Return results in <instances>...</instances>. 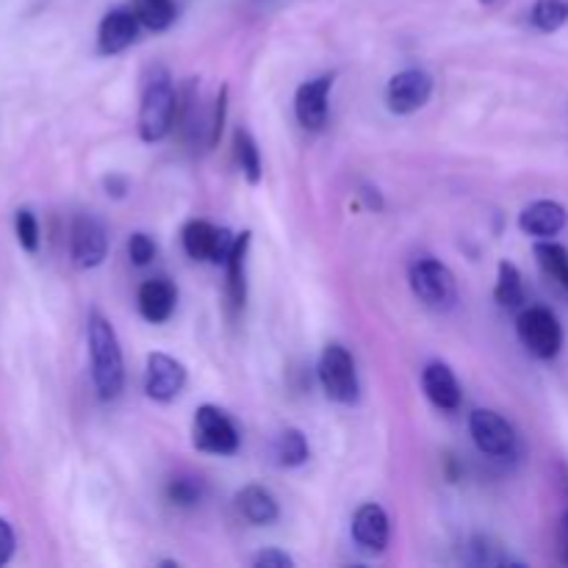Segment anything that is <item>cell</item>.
I'll return each instance as SVG.
<instances>
[{
	"instance_id": "cell-1",
	"label": "cell",
	"mask_w": 568,
	"mask_h": 568,
	"mask_svg": "<svg viewBox=\"0 0 568 568\" xmlns=\"http://www.w3.org/2000/svg\"><path fill=\"white\" fill-rule=\"evenodd\" d=\"M89 342V366H92V381L98 388L100 399L120 397L125 386V364H122V347L116 338L114 325L105 320L100 311L89 314L87 325Z\"/></svg>"
},
{
	"instance_id": "cell-2",
	"label": "cell",
	"mask_w": 568,
	"mask_h": 568,
	"mask_svg": "<svg viewBox=\"0 0 568 568\" xmlns=\"http://www.w3.org/2000/svg\"><path fill=\"white\" fill-rule=\"evenodd\" d=\"M178 109H181V100L172 87V78L164 70H155L144 87L142 105H139V136H142V142H161L175 128Z\"/></svg>"
},
{
	"instance_id": "cell-3",
	"label": "cell",
	"mask_w": 568,
	"mask_h": 568,
	"mask_svg": "<svg viewBox=\"0 0 568 568\" xmlns=\"http://www.w3.org/2000/svg\"><path fill=\"white\" fill-rule=\"evenodd\" d=\"M410 288L433 311H453L458 305V283L453 270L436 258H419L410 266Z\"/></svg>"
},
{
	"instance_id": "cell-4",
	"label": "cell",
	"mask_w": 568,
	"mask_h": 568,
	"mask_svg": "<svg viewBox=\"0 0 568 568\" xmlns=\"http://www.w3.org/2000/svg\"><path fill=\"white\" fill-rule=\"evenodd\" d=\"M516 331H519V338L527 347V353L536 355L538 361L558 358L560 349H564V327H560L558 316L549 308H541V305L521 311Z\"/></svg>"
},
{
	"instance_id": "cell-5",
	"label": "cell",
	"mask_w": 568,
	"mask_h": 568,
	"mask_svg": "<svg viewBox=\"0 0 568 568\" xmlns=\"http://www.w3.org/2000/svg\"><path fill=\"white\" fill-rule=\"evenodd\" d=\"M194 447L200 453L209 455H236L239 444H242V436H239L236 425H233L231 416L225 414L216 405H200L194 410V425H192Z\"/></svg>"
},
{
	"instance_id": "cell-6",
	"label": "cell",
	"mask_w": 568,
	"mask_h": 568,
	"mask_svg": "<svg viewBox=\"0 0 568 568\" xmlns=\"http://www.w3.org/2000/svg\"><path fill=\"white\" fill-rule=\"evenodd\" d=\"M320 383L333 403L353 405L358 399V369L342 344H327L320 358Z\"/></svg>"
},
{
	"instance_id": "cell-7",
	"label": "cell",
	"mask_w": 568,
	"mask_h": 568,
	"mask_svg": "<svg viewBox=\"0 0 568 568\" xmlns=\"http://www.w3.org/2000/svg\"><path fill=\"white\" fill-rule=\"evenodd\" d=\"M469 433L477 449L488 458H514L516 455V430L497 410H475L469 416Z\"/></svg>"
},
{
	"instance_id": "cell-8",
	"label": "cell",
	"mask_w": 568,
	"mask_h": 568,
	"mask_svg": "<svg viewBox=\"0 0 568 568\" xmlns=\"http://www.w3.org/2000/svg\"><path fill=\"white\" fill-rule=\"evenodd\" d=\"M183 250L194 261H211V264H225L231 255L236 236L225 227H214L211 222L192 220L181 233Z\"/></svg>"
},
{
	"instance_id": "cell-9",
	"label": "cell",
	"mask_w": 568,
	"mask_h": 568,
	"mask_svg": "<svg viewBox=\"0 0 568 568\" xmlns=\"http://www.w3.org/2000/svg\"><path fill=\"white\" fill-rule=\"evenodd\" d=\"M70 253L78 270H94V266L103 264L105 255H109V231L98 216L81 214L72 222Z\"/></svg>"
},
{
	"instance_id": "cell-10",
	"label": "cell",
	"mask_w": 568,
	"mask_h": 568,
	"mask_svg": "<svg viewBox=\"0 0 568 568\" xmlns=\"http://www.w3.org/2000/svg\"><path fill=\"white\" fill-rule=\"evenodd\" d=\"M186 386V366L166 353L148 355L144 366V394L153 403H172Z\"/></svg>"
},
{
	"instance_id": "cell-11",
	"label": "cell",
	"mask_w": 568,
	"mask_h": 568,
	"mask_svg": "<svg viewBox=\"0 0 568 568\" xmlns=\"http://www.w3.org/2000/svg\"><path fill=\"white\" fill-rule=\"evenodd\" d=\"M433 94V78L425 70H403L388 81L386 103L394 114H414L425 109Z\"/></svg>"
},
{
	"instance_id": "cell-12",
	"label": "cell",
	"mask_w": 568,
	"mask_h": 568,
	"mask_svg": "<svg viewBox=\"0 0 568 568\" xmlns=\"http://www.w3.org/2000/svg\"><path fill=\"white\" fill-rule=\"evenodd\" d=\"M336 83V75H320L314 81L300 83L294 94V114L305 131H322L331 111V89Z\"/></svg>"
},
{
	"instance_id": "cell-13",
	"label": "cell",
	"mask_w": 568,
	"mask_h": 568,
	"mask_svg": "<svg viewBox=\"0 0 568 568\" xmlns=\"http://www.w3.org/2000/svg\"><path fill=\"white\" fill-rule=\"evenodd\" d=\"M139 28H142V22L133 14V9H111L100 20L98 50L103 55L122 53V50H128L139 39Z\"/></svg>"
},
{
	"instance_id": "cell-14",
	"label": "cell",
	"mask_w": 568,
	"mask_h": 568,
	"mask_svg": "<svg viewBox=\"0 0 568 568\" xmlns=\"http://www.w3.org/2000/svg\"><path fill=\"white\" fill-rule=\"evenodd\" d=\"M353 538L366 552H383L392 538V521L388 514L375 503H366L353 516Z\"/></svg>"
},
{
	"instance_id": "cell-15",
	"label": "cell",
	"mask_w": 568,
	"mask_h": 568,
	"mask_svg": "<svg viewBox=\"0 0 568 568\" xmlns=\"http://www.w3.org/2000/svg\"><path fill=\"white\" fill-rule=\"evenodd\" d=\"M568 225V211L555 200H536L519 214V227L532 239H555Z\"/></svg>"
},
{
	"instance_id": "cell-16",
	"label": "cell",
	"mask_w": 568,
	"mask_h": 568,
	"mask_svg": "<svg viewBox=\"0 0 568 568\" xmlns=\"http://www.w3.org/2000/svg\"><path fill=\"white\" fill-rule=\"evenodd\" d=\"M422 388H425L427 399L442 410H458L460 403H464V392H460V383L455 377V372L447 364H438V361L425 366V372H422Z\"/></svg>"
},
{
	"instance_id": "cell-17",
	"label": "cell",
	"mask_w": 568,
	"mask_h": 568,
	"mask_svg": "<svg viewBox=\"0 0 568 568\" xmlns=\"http://www.w3.org/2000/svg\"><path fill=\"white\" fill-rule=\"evenodd\" d=\"M139 314L150 322V325H161L175 314L178 305V288L172 286L166 277H153L139 286Z\"/></svg>"
},
{
	"instance_id": "cell-18",
	"label": "cell",
	"mask_w": 568,
	"mask_h": 568,
	"mask_svg": "<svg viewBox=\"0 0 568 568\" xmlns=\"http://www.w3.org/2000/svg\"><path fill=\"white\" fill-rule=\"evenodd\" d=\"M250 242H253V233L244 231L236 236L231 255L225 261L227 270V300H231L233 308H244L247 303V253Z\"/></svg>"
},
{
	"instance_id": "cell-19",
	"label": "cell",
	"mask_w": 568,
	"mask_h": 568,
	"mask_svg": "<svg viewBox=\"0 0 568 568\" xmlns=\"http://www.w3.org/2000/svg\"><path fill=\"white\" fill-rule=\"evenodd\" d=\"M236 508L242 510L244 519L250 525H275L277 516H281V508H277L275 497L266 491L264 486H247L236 494Z\"/></svg>"
},
{
	"instance_id": "cell-20",
	"label": "cell",
	"mask_w": 568,
	"mask_h": 568,
	"mask_svg": "<svg viewBox=\"0 0 568 568\" xmlns=\"http://www.w3.org/2000/svg\"><path fill=\"white\" fill-rule=\"evenodd\" d=\"M131 9L139 17V22H142V28L155 33L166 31L178 17L175 0H133Z\"/></svg>"
},
{
	"instance_id": "cell-21",
	"label": "cell",
	"mask_w": 568,
	"mask_h": 568,
	"mask_svg": "<svg viewBox=\"0 0 568 568\" xmlns=\"http://www.w3.org/2000/svg\"><path fill=\"white\" fill-rule=\"evenodd\" d=\"M494 300H497L503 308H519V305L525 303V283H521V272L519 266L510 264V261H499Z\"/></svg>"
},
{
	"instance_id": "cell-22",
	"label": "cell",
	"mask_w": 568,
	"mask_h": 568,
	"mask_svg": "<svg viewBox=\"0 0 568 568\" xmlns=\"http://www.w3.org/2000/svg\"><path fill=\"white\" fill-rule=\"evenodd\" d=\"M536 261L555 283H560L568 292V250L564 244L552 242V239H538Z\"/></svg>"
},
{
	"instance_id": "cell-23",
	"label": "cell",
	"mask_w": 568,
	"mask_h": 568,
	"mask_svg": "<svg viewBox=\"0 0 568 568\" xmlns=\"http://www.w3.org/2000/svg\"><path fill=\"white\" fill-rule=\"evenodd\" d=\"M275 458L283 469H297V466H303L305 460L311 458L308 438H305L297 427H288V430H283L281 436H277Z\"/></svg>"
},
{
	"instance_id": "cell-24",
	"label": "cell",
	"mask_w": 568,
	"mask_h": 568,
	"mask_svg": "<svg viewBox=\"0 0 568 568\" xmlns=\"http://www.w3.org/2000/svg\"><path fill=\"white\" fill-rule=\"evenodd\" d=\"M233 148H236L239 166H242V175L247 178V183H253V186L261 183V178H264V164H261L258 144L250 136L247 128H236V133H233Z\"/></svg>"
},
{
	"instance_id": "cell-25",
	"label": "cell",
	"mask_w": 568,
	"mask_h": 568,
	"mask_svg": "<svg viewBox=\"0 0 568 568\" xmlns=\"http://www.w3.org/2000/svg\"><path fill=\"white\" fill-rule=\"evenodd\" d=\"M530 22L544 33H555L568 22V0H536Z\"/></svg>"
},
{
	"instance_id": "cell-26",
	"label": "cell",
	"mask_w": 568,
	"mask_h": 568,
	"mask_svg": "<svg viewBox=\"0 0 568 568\" xmlns=\"http://www.w3.org/2000/svg\"><path fill=\"white\" fill-rule=\"evenodd\" d=\"M166 499L172 505H178V508H192V505H197L203 499V486L194 477H175L166 486Z\"/></svg>"
},
{
	"instance_id": "cell-27",
	"label": "cell",
	"mask_w": 568,
	"mask_h": 568,
	"mask_svg": "<svg viewBox=\"0 0 568 568\" xmlns=\"http://www.w3.org/2000/svg\"><path fill=\"white\" fill-rule=\"evenodd\" d=\"M14 233L17 242L26 253H37L39 250V220L31 209H20L14 216Z\"/></svg>"
},
{
	"instance_id": "cell-28",
	"label": "cell",
	"mask_w": 568,
	"mask_h": 568,
	"mask_svg": "<svg viewBox=\"0 0 568 568\" xmlns=\"http://www.w3.org/2000/svg\"><path fill=\"white\" fill-rule=\"evenodd\" d=\"M155 253H159V247L148 233H133L131 242H128V255L136 266H148L155 258Z\"/></svg>"
},
{
	"instance_id": "cell-29",
	"label": "cell",
	"mask_w": 568,
	"mask_h": 568,
	"mask_svg": "<svg viewBox=\"0 0 568 568\" xmlns=\"http://www.w3.org/2000/svg\"><path fill=\"white\" fill-rule=\"evenodd\" d=\"M225 114H227V87H222L220 98H216L214 105V120H211V133H209V148H214L222 136V125H225Z\"/></svg>"
},
{
	"instance_id": "cell-30",
	"label": "cell",
	"mask_w": 568,
	"mask_h": 568,
	"mask_svg": "<svg viewBox=\"0 0 568 568\" xmlns=\"http://www.w3.org/2000/svg\"><path fill=\"white\" fill-rule=\"evenodd\" d=\"M255 568H294L292 555L281 552V549H264L253 558Z\"/></svg>"
},
{
	"instance_id": "cell-31",
	"label": "cell",
	"mask_w": 568,
	"mask_h": 568,
	"mask_svg": "<svg viewBox=\"0 0 568 568\" xmlns=\"http://www.w3.org/2000/svg\"><path fill=\"white\" fill-rule=\"evenodd\" d=\"M14 549H17L14 527H11L6 519H0V566H6L11 558H14Z\"/></svg>"
},
{
	"instance_id": "cell-32",
	"label": "cell",
	"mask_w": 568,
	"mask_h": 568,
	"mask_svg": "<svg viewBox=\"0 0 568 568\" xmlns=\"http://www.w3.org/2000/svg\"><path fill=\"white\" fill-rule=\"evenodd\" d=\"M555 541H558V558H560V564L568 566V510H566L564 516H560L558 536H555Z\"/></svg>"
},
{
	"instance_id": "cell-33",
	"label": "cell",
	"mask_w": 568,
	"mask_h": 568,
	"mask_svg": "<svg viewBox=\"0 0 568 568\" xmlns=\"http://www.w3.org/2000/svg\"><path fill=\"white\" fill-rule=\"evenodd\" d=\"M103 186H105V194H111V197H116V200L125 197V192H128V181L122 175H109L103 181Z\"/></svg>"
},
{
	"instance_id": "cell-34",
	"label": "cell",
	"mask_w": 568,
	"mask_h": 568,
	"mask_svg": "<svg viewBox=\"0 0 568 568\" xmlns=\"http://www.w3.org/2000/svg\"><path fill=\"white\" fill-rule=\"evenodd\" d=\"M483 6H491V3H497V0H480Z\"/></svg>"
}]
</instances>
